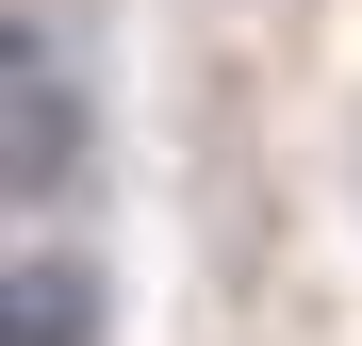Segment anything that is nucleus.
<instances>
[{
    "instance_id": "f257e3e1",
    "label": "nucleus",
    "mask_w": 362,
    "mask_h": 346,
    "mask_svg": "<svg viewBox=\"0 0 362 346\" xmlns=\"http://www.w3.org/2000/svg\"><path fill=\"white\" fill-rule=\"evenodd\" d=\"M0 165H17V198H33V214H66V198H83V165H99V99H83L66 17H0Z\"/></svg>"
},
{
    "instance_id": "f03ea898",
    "label": "nucleus",
    "mask_w": 362,
    "mask_h": 346,
    "mask_svg": "<svg viewBox=\"0 0 362 346\" xmlns=\"http://www.w3.org/2000/svg\"><path fill=\"white\" fill-rule=\"evenodd\" d=\"M0 346H99V264L66 248V231L17 248V280H0Z\"/></svg>"
}]
</instances>
